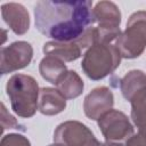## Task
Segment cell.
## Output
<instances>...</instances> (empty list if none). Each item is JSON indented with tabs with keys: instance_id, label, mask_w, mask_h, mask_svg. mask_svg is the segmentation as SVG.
Instances as JSON below:
<instances>
[{
	"instance_id": "cell-3",
	"label": "cell",
	"mask_w": 146,
	"mask_h": 146,
	"mask_svg": "<svg viewBox=\"0 0 146 146\" xmlns=\"http://www.w3.org/2000/svg\"><path fill=\"white\" fill-rule=\"evenodd\" d=\"M121 54L115 44L96 43L87 49L81 67L91 80H102L113 73L121 63Z\"/></svg>"
},
{
	"instance_id": "cell-8",
	"label": "cell",
	"mask_w": 146,
	"mask_h": 146,
	"mask_svg": "<svg viewBox=\"0 0 146 146\" xmlns=\"http://www.w3.org/2000/svg\"><path fill=\"white\" fill-rule=\"evenodd\" d=\"M33 58V48L26 41H16L1 49V74L26 67Z\"/></svg>"
},
{
	"instance_id": "cell-9",
	"label": "cell",
	"mask_w": 146,
	"mask_h": 146,
	"mask_svg": "<svg viewBox=\"0 0 146 146\" xmlns=\"http://www.w3.org/2000/svg\"><path fill=\"white\" fill-rule=\"evenodd\" d=\"M114 105V96L110 88L97 87L92 89L84 98L83 112L90 120H98L105 113L112 110Z\"/></svg>"
},
{
	"instance_id": "cell-20",
	"label": "cell",
	"mask_w": 146,
	"mask_h": 146,
	"mask_svg": "<svg viewBox=\"0 0 146 146\" xmlns=\"http://www.w3.org/2000/svg\"><path fill=\"white\" fill-rule=\"evenodd\" d=\"M103 144L104 146H124V144L122 143H114V141H105Z\"/></svg>"
},
{
	"instance_id": "cell-4",
	"label": "cell",
	"mask_w": 146,
	"mask_h": 146,
	"mask_svg": "<svg viewBox=\"0 0 146 146\" xmlns=\"http://www.w3.org/2000/svg\"><path fill=\"white\" fill-rule=\"evenodd\" d=\"M114 44L122 58L133 59L144 52L146 48V10L131 14L125 30L121 32Z\"/></svg>"
},
{
	"instance_id": "cell-15",
	"label": "cell",
	"mask_w": 146,
	"mask_h": 146,
	"mask_svg": "<svg viewBox=\"0 0 146 146\" xmlns=\"http://www.w3.org/2000/svg\"><path fill=\"white\" fill-rule=\"evenodd\" d=\"M56 87L66 99H74L82 94L84 83L75 71H67Z\"/></svg>"
},
{
	"instance_id": "cell-16",
	"label": "cell",
	"mask_w": 146,
	"mask_h": 146,
	"mask_svg": "<svg viewBox=\"0 0 146 146\" xmlns=\"http://www.w3.org/2000/svg\"><path fill=\"white\" fill-rule=\"evenodd\" d=\"M131 120L138 129V133L146 138V98L131 105Z\"/></svg>"
},
{
	"instance_id": "cell-5",
	"label": "cell",
	"mask_w": 146,
	"mask_h": 146,
	"mask_svg": "<svg viewBox=\"0 0 146 146\" xmlns=\"http://www.w3.org/2000/svg\"><path fill=\"white\" fill-rule=\"evenodd\" d=\"M95 23H97L98 43H112L121 34V11L112 1H99L92 9Z\"/></svg>"
},
{
	"instance_id": "cell-14",
	"label": "cell",
	"mask_w": 146,
	"mask_h": 146,
	"mask_svg": "<svg viewBox=\"0 0 146 146\" xmlns=\"http://www.w3.org/2000/svg\"><path fill=\"white\" fill-rule=\"evenodd\" d=\"M39 72L46 81L57 86L60 79L66 74L67 67L62 59L54 56H44L39 64Z\"/></svg>"
},
{
	"instance_id": "cell-1",
	"label": "cell",
	"mask_w": 146,
	"mask_h": 146,
	"mask_svg": "<svg viewBox=\"0 0 146 146\" xmlns=\"http://www.w3.org/2000/svg\"><path fill=\"white\" fill-rule=\"evenodd\" d=\"M34 23L41 34L54 41H75L95 23L92 2L38 1L34 6Z\"/></svg>"
},
{
	"instance_id": "cell-12",
	"label": "cell",
	"mask_w": 146,
	"mask_h": 146,
	"mask_svg": "<svg viewBox=\"0 0 146 146\" xmlns=\"http://www.w3.org/2000/svg\"><path fill=\"white\" fill-rule=\"evenodd\" d=\"M66 107V98L58 91V89L43 87L39 95V112L47 116L57 115Z\"/></svg>"
},
{
	"instance_id": "cell-2",
	"label": "cell",
	"mask_w": 146,
	"mask_h": 146,
	"mask_svg": "<svg viewBox=\"0 0 146 146\" xmlns=\"http://www.w3.org/2000/svg\"><path fill=\"white\" fill-rule=\"evenodd\" d=\"M11 110L21 117H32L39 107L40 88L34 78L26 74H14L6 84Z\"/></svg>"
},
{
	"instance_id": "cell-18",
	"label": "cell",
	"mask_w": 146,
	"mask_h": 146,
	"mask_svg": "<svg viewBox=\"0 0 146 146\" xmlns=\"http://www.w3.org/2000/svg\"><path fill=\"white\" fill-rule=\"evenodd\" d=\"M1 113H2V120H1L2 130H6L8 128L9 129H16L18 127V123H17L16 119L8 113V111H7V108H6L3 103H1Z\"/></svg>"
},
{
	"instance_id": "cell-11",
	"label": "cell",
	"mask_w": 146,
	"mask_h": 146,
	"mask_svg": "<svg viewBox=\"0 0 146 146\" xmlns=\"http://www.w3.org/2000/svg\"><path fill=\"white\" fill-rule=\"evenodd\" d=\"M1 15L5 23L15 34L22 35L29 31L30 16L23 5L17 2L3 3L1 6Z\"/></svg>"
},
{
	"instance_id": "cell-7",
	"label": "cell",
	"mask_w": 146,
	"mask_h": 146,
	"mask_svg": "<svg viewBox=\"0 0 146 146\" xmlns=\"http://www.w3.org/2000/svg\"><path fill=\"white\" fill-rule=\"evenodd\" d=\"M106 141L122 143L133 135V125L128 116L117 110H111L97 120Z\"/></svg>"
},
{
	"instance_id": "cell-6",
	"label": "cell",
	"mask_w": 146,
	"mask_h": 146,
	"mask_svg": "<svg viewBox=\"0 0 146 146\" xmlns=\"http://www.w3.org/2000/svg\"><path fill=\"white\" fill-rule=\"evenodd\" d=\"M54 141L64 146H104L92 131L79 121H65L54 131Z\"/></svg>"
},
{
	"instance_id": "cell-10",
	"label": "cell",
	"mask_w": 146,
	"mask_h": 146,
	"mask_svg": "<svg viewBox=\"0 0 146 146\" xmlns=\"http://www.w3.org/2000/svg\"><path fill=\"white\" fill-rule=\"evenodd\" d=\"M120 90L131 105L146 98V73L140 70L129 71L120 80Z\"/></svg>"
},
{
	"instance_id": "cell-13",
	"label": "cell",
	"mask_w": 146,
	"mask_h": 146,
	"mask_svg": "<svg viewBox=\"0 0 146 146\" xmlns=\"http://www.w3.org/2000/svg\"><path fill=\"white\" fill-rule=\"evenodd\" d=\"M42 51L46 56H54L63 62H73L81 56L82 48L76 41H50L43 44Z\"/></svg>"
},
{
	"instance_id": "cell-17",
	"label": "cell",
	"mask_w": 146,
	"mask_h": 146,
	"mask_svg": "<svg viewBox=\"0 0 146 146\" xmlns=\"http://www.w3.org/2000/svg\"><path fill=\"white\" fill-rule=\"evenodd\" d=\"M0 146H31V143L23 135L9 133L2 137Z\"/></svg>"
},
{
	"instance_id": "cell-21",
	"label": "cell",
	"mask_w": 146,
	"mask_h": 146,
	"mask_svg": "<svg viewBox=\"0 0 146 146\" xmlns=\"http://www.w3.org/2000/svg\"><path fill=\"white\" fill-rule=\"evenodd\" d=\"M48 146H64V145H60V144H58V143H54V144L48 145Z\"/></svg>"
},
{
	"instance_id": "cell-19",
	"label": "cell",
	"mask_w": 146,
	"mask_h": 146,
	"mask_svg": "<svg viewBox=\"0 0 146 146\" xmlns=\"http://www.w3.org/2000/svg\"><path fill=\"white\" fill-rule=\"evenodd\" d=\"M124 146H146V138L139 133H133L124 141Z\"/></svg>"
}]
</instances>
